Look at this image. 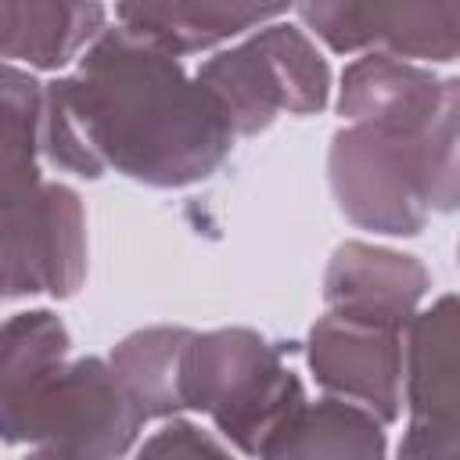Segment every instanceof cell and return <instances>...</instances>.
<instances>
[{
	"label": "cell",
	"instance_id": "cell-1",
	"mask_svg": "<svg viewBox=\"0 0 460 460\" xmlns=\"http://www.w3.org/2000/svg\"><path fill=\"white\" fill-rule=\"evenodd\" d=\"M234 140L216 97L122 25H104L72 75L43 83L40 151L83 180L115 169L144 187H190L226 162Z\"/></svg>",
	"mask_w": 460,
	"mask_h": 460
},
{
	"label": "cell",
	"instance_id": "cell-2",
	"mask_svg": "<svg viewBox=\"0 0 460 460\" xmlns=\"http://www.w3.org/2000/svg\"><path fill=\"white\" fill-rule=\"evenodd\" d=\"M456 129L460 104L428 129L345 122L327 151V180L341 216L359 230L413 237L431 212H453L460 201Z\"/></svg>",
	"mask_w": 460,
	"mask_h": 460
},
{
	"label": "cell",
	"instance_id": "cell-3",
	"mask_svg": "<svg viewBox=\"0 0 460 460\" xmlns=\"http://www.w3.org/2000/svg\"><path fill=\"white\" fill-rule=\"evenodd\" d=\"M305 399L280 349L252 327L190 331L180 352V410L208 413L216 431L255 456L266 435Z\"/></svg>",
	"mask_w": 460,
	"mask_h": 460
},
{
	"label": "cell",
	"instance_id": "cell-4",
	"mask_svg": "<svg viewBox=\"0 0 460 460\" xmlns=\"http://www.w3.org/2000/svg\"><path fill=\"white\" fill-rule=\"evenodd\" d=\"M144 413L115 381L108 359H65L14 399L0 402V442L72 449L119 460L133 449Z\"/></svg>",
	"mask_w": 460,
	"mask_h": 460
},
{
	"label": "cell",
	"instance_id": "cell-5",
	"mask_svg": "<svg viewBox=\"0 0 460 460\" xmlns=\"http://www.w3.org/2000/svg\"><path fill=\"white\" fill-rule=\"evenodd\" d=\"M194 79L216 97L234 137H255L280 111L316 115L331 97V65L302 25L266 22L248 40L201 61Z\"/></svg>",
	"mask_w": 460,
	"mask_h": 460
},
{
	"label": "cell",
	"instance_id": "cell-6",
	"mask_svg": "<svg viewBox=\"0 0 460 460\" xmlns=\"http://www.w3.org/2000/svg\"><path fill=\"white\" fill-rule=\"evenodd\" d=\"M86 280V212L72 187L40 183L0 205V302L25 295L68 298Z\"/></svg>",
	"mask_w": 460,
	"mask_h": 460
},
{
	"label": "cell",
	"instance_id": "cell-7",
	"mask_svg": "<svg viewBox=\"0 0 460 460\" xmlns=\"http://www.w3.org/2000/svg\"><path fill=\"white\" fill-rule=\"evenodd\" d=\"M302 29L334 54H388L399 61H453L460 50V4H298Z\"/></svg>",
	"mask_w": 460,
	"mask_h": 460
},
{
	"label": "cell",
	"instance_id": "cell-8",
	"mask_svg": "<svg viewBox=\"0 0 460 460\" xmlns=\"http://www.w3.org/2000/svg\"><path fill=\"white\" fill-rule=\"evenodd\" d=\"M305 359L331 399H345L381 424L402 410V331L323 313L305 338Z\"/></svg>",
	"mask_w": 460,
	"mask_h": 460
},
{
	"label": "cell",
	"instance_id": "cell-9",
	"mask_svg": "<svg viewBox=\"0 0 460 460\" xmlns=\"http://www.w3.org/2000/svg\"><path fill=\"white\" fill-rule=\"evenodd\" d=\"M431 277L417 255L392 252L367 241H345L334 248L323 273L327 313L406 331L420 313Z\"/></svg>",
	"mask_w": 460,
	"mask_h": 460
},
{
	"label": "cell",
	"instance_id": "cell-10",
	"mask_svg": "<svg viewBox=\"0 0 460 460\" xmlns=\"http://www.w3.org/2000/svg\"><path fill=\"white\" fill-rule=\"evenodd\" d=\"M460 104V79L388 54H363L341 72L338 111L349 126L428 129L446 108Z\"/></svg>",
	"mask_w": 460,
	"mask_h": 460
},
{
	"label": "cell",
	"instance_id": "cell-11",
	"mask_svg": "<svg viewBox=\"0 0 460 460\" xmlns=\"http://www.w3.org/2000/svg\"><path fill=\"white\" fill-rule=\"evenodd\" d=\"M385 424L345 399H302L259 446L255 460H385Z\"/></svg>",
	"mask_w": 460,
	"mask_h": 460
},
{
	"label": "cell",
	"instance_id": "cell-12",
	"mask_svg": "<svg viewBox=\"0 0 460 460\" xmlns=\"http://www.w3.org/2000/svg\"><path fill=\"white\" fill-rule=\"evenodd\" d=\"M108 7L68 0H0V61L58 72L104 32Z\"/></svg>",
	"mask_w": 460,
	"mask_h": 460
},
{
	"label": "cell",
	"instance_id": "cell-13",
	"mask_svg": "<svg viewBox=\"0 0 460 460\" xmlns=\"http://www.w3.org/2000/svg\"><path fill=\"white\" fill-rule=\"evenodd\" d=\"M288 7H259V4H119L115 22L137 40L151 43L169 58L212 50L248 29H262L266 22L284 18Z\"/></svg>",
	"mask_w": 460,
	"mask_h": 460
},
{
	"label": "cell",
	"instance_id": "cell-14",
	"mask_svg": "<svg viewBox=\"0 0 460 460\" xmlns=\"http://www.w3.org/2000/svg\"><path fill=\"white\" fill-rule=\"evenodd\" d=\"M402 334V399L410 417H456V298L442 295L438 302H431V309H420Z\"/></svg>",
	"mask_w": 460,
	"mask_h": 460
},
{
	"label": "cell",
	"instance_id": "cell-15",
	"mask_svg": "<svg viewBox=\"0 0 460 460\" xmlns=\"http://www.w3.org/2000/svg\"><path fill=\"white\" fill-rule=\"evenodd\" d=\"M187 334V327L158 323L126 334L111 349L108 367L144 420H165L180 413V352Z\"/></svg>",
	"mask_w": 460,
	"mask_h": 460
},
{
	"label": "cell",
	"instance_id": "cell-16",
	"mask_svg": "<svg viewBox=\"0 0 460 460\" xmlns=\"http://www.w3.org/2000/svg\"><path fill=\"white\" fill-rule=\"evenodd\" d=\"M40 126L43 83L0 61V205L25 201L40 190Z\"/></svg>",
	"mask_w": 460,
	"mask_h": 460
},
{
	"label": "cell",
	"instance_id": "cell-17",
	"mask_svg": "<svg viewBox=\"0 0 460 460\" xmlns=\"http://www.w3.org/2000/svg\"><path fill=\"white\" fill-rule=\"evenodd\" d=\"M72 352L68 327L50 309H29L0 320V402L61 367Z\"/></svg>",
	"mask_w": 460,
	"mask_h": 460
},
{
	"label": "cell",
	"instance_id": "cell-18",
	"mask_svg": "<svg viewBox=\"0 0 460 460\" xmlns=\"http://www.w3.org/2000/svg\"><path fill=\"white\" fill-rule=\"evenodd\" d=\"M137 460H234L223 442L208 431H201L190 420H169L162 431H155L140 449Z\"/></svg>",
	"mask_w": 460,
	"mask_h": 460
},
{
	"label": "cell",
	"instance_id": "cell-19",
	"mask_svg": "<svg viewBox=\"0 0 460 460\" xmlns=\"http://www.w3.org/2000/svg\"><path fill=\"white\" fill-rule=\"evenodd\" d=\"M399 460H460V417H410Z\"/></svg>",
	"mask_w": 460,
	"mask_h": 460
},
{
	"label": "cell",
	"instance_id": "cell-20",
	"mask_svg": "<svg viewBox=\"0 0 460 460\" xmlns=\"http://www.w3.org/2000/svg\"><path fill=\"white\" fill-rule=\"evenodd\" d=\"M25 460H104V456H86V453H72V449H32Z\"/></svg>",
	"mask_w": 460,
	"mask_h": 460
}]
</instances>
